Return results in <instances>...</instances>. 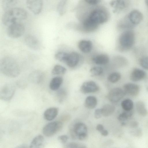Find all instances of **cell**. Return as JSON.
<instances>
[{
    "label": "cell",
    "instance_id": "1",
    "mask_svg": "<svg viewBox=\"0 0 148 148\" xmlns=\"http://www.w3.org/2000/svg\"><path fill=\"white\" fill-rule=\"evenodd\" d=\"M27 17V13L24 9L20 8H14L6 11L3 15L2 21L5 26L17 23H19L25 20Z\"/></svg>",
    "mask_w": 148,
    "mask_h": 148
},
{
    "label": "cell",
    "instance_id": "2",
    "mask_svg": "<svg viewBox=\"0 0 148 148\" xmlns=\"http://www.w3.org/2000/svg\"><path fill=\"white\" fill-rule=\"evenodd\" d=\"M0 70L4 75L11 78L17 77L20 73L18 63L14 59L10 57L3 58L1 62Z\"/></svg>",
    "mask_w": 148,
    "mask_h": 148
},
{
    "label": "cell",
    "instance_id": "3",
    "mask_svg": "<svg viewBox=\"0 0 148 148\" xmlns=\"http://www.w3.org/2000/svg\"><path fill=\"white\" fill-rule=\"evenodd\" d=\"M135 39V34L133 31L127 30L123 32L119 39L120 50L123 51L130 49L134 45Z\"/></svg>",
    "mask_w": 148,
    "mask_h": 148
},
{
    "label": "cell",
    "instance_id": "4",
    "mask_svg": "<svg viewBox=\"0 0 148 148\" xmlns=\"http://www.w3.org/2000/svg\"><path fill=\"white\" fill-rule=\"evenodd\" d=\"M63 123L60 121L52 122L46 124L42 129L44 135L50 137L60 131L62 128Z\"/></svg>",
    "mask_w": 148,
    "mask_h": 148
},
{
    "label": "cell",
    "instance_id": "5",
    "mask_svg": "<svg viewBox=\"0 0 148 148\" xmlns=\"http://www.w3.org/2000/svg\"><path fill=\"white\" fill-rule=\"evenodd\" d=\"M25 28L21 23H17L8 26L7 32L10 38H17L21 36L24 33Z\"/></svg>",
    "mask_w": 148,
    "mask_h": 148
},
{
    "label": "cell",
    "instance_id": "6",
    "mask_svg": "<svg viewBox=\"0 0 148 148\" xmlns=\"http://www.w3.org/2000/svg\"><path fill=\"white\" fill-rule=\"evenodd\" d=\"M88 18L98 25L102 24L107 21L108 15L105 11L101 9H97L92 11Z\"/></svg>",
    "mask_w": 148,
    "mask_h": 148
},
{
    "label": "cell",
    "instance_id": "7",
    "mask_svg": "<svg viewBox=\"0 0 148 148\" xmlns=\"http://www.w3.org/2000/svg\"><path fill=\"white\" fill-rule=\"evenodd\" d=\"M87 126L82 123H78L74 126L72 131L73 136L77 137L80 140L86 139L87 136Z\"/></svg>",
    "mask_w": 148,
    "mask_h": 148
},
{
    "label": "cell",
    "instance_id": "8",
    "mask_svg": "<svg viewBox=\"0 0 148 148\" xmlns=\"http://www.w3.org/2000/svg\"><path fill=\"white\" fill-rule=\"evenodd\" d=\"M27 8L34 14L38 15L41 12L43 6L42 0H27Z\"/></svg>",
    "mask_w": 148,
    "mask_h": 148
},
{
    "label": "cell",
    "instance_id": "9",
    "mask_svg": "<svg viewBox=\"0 0 148 148\" xmlns=\"http://www.w3.org/2000/svg\"><path fill=\"white\" fill-rule=\"evenodd\" d=\"M125 94L123 89L119 88H116L112 89L109 91L108 97L110 101L116 103L121 100Z\"/></svg>",
    "mask_w": 148,
    "mask_h": 148
},
{
    "label": "cell",
    "instance_id": "10",
    "mask_svg": "<svg viewBox=\"0 0 148 148\" xmlns=\"http://www.w3.org/2000/svg\"><path fill=\"white\" fill-rule=\"evenodd\" d=\"M99 87L95 82L93 81H88L84 82L82 85L80 90L83 94L95 92H97Z\"/></svg>",
    "mask_w": 148,
    "mask_h": 148
},
{
    "label": "cell",
    "instance_id": "11",
    "mask_svg": "<svg viewBox=\"0 0 148 148\" xmlns=\"http://www.w3.org/2000/svg\"><path fill=\"white\" fill-rule=\"evenodd\" d=\"M25 42L26 45L32 49L39 50L42 47L41 44L39 40L31 35H28L25 37Z\"/></svg>",
    "mask_w": 148,
    "mask_h": 148
},
{
    "label": "cell",
    "instance_id": "12",
    "mask_svg": "<svg viewBox=\"0 0 148 148\" xmlns=\"http://www.w3.org/2000/svg\"><path fill=\"white\" fill-rule=\"evenodd\" d=\"M15 91L14 87L11 84H6L2 88L0 92V99L5 101L10 100Z\"/></svg>",
    "mask_w": 148,
    "mask_h": 148
},
{
    "label": "cell",
    "instance_id": "13",
    "mask_svg": "<svg viewBox=\"0 0 148 148\" xmlns=\"http://www.w3.org/2000/svg\"><path fill=\"white\" fill-rule=\"evenodd\" d=\"M127 17L133 25H136L140 23L143 18V15L142 13L137 10H134L129 14Z\"/></svg>",
    "mask_w": 148,
    "mask_h": 148
},
{
    "label": "cell",
    "instance_id": "14",
    "mask_svg": "<svg viewBox=\"0 0 148 148\" xmlns=\"http://www.w3.org/2000/svg\"><path fill=\"white\" fill-rule=\"evenodd\" d=\"M123 90L126 94L133 96L137 95L139 93L140 88L138 85L132 83H128L123 86Z\"/></svg>",
    "mask_w": 148,
    "mask_h": 148
},
{
    "label": "cell",
    "instance_id": "15",
    "mask_svg": "<svg viewBox=\"0 0 148 148\" xmlns=\"http://www.w3.org/2000/svg\"><path fill=\"white\" fill-rule=\"evenodd\" d=\"M79 60L80 56L79 54L76 52H73L69 53L65 63L68 66L72 68L77 65Z\"/></svg>",
    "mask_w": 148,
    "mask_h": 148
},
{
    "label": "cell",
    "instance_id": "16",
    "mask_svg": "<svg viewBox=\"0 0 148 148\" xmlns=\"http://www.w3.org/2000/svg\"><path fill=\"white\" fill-rule=\"evenodd\" d=\"M145 71L139 69H134L131 73L130 79L133 82H138L143 79L145 77Z\"/></svg>",
    "mask_w": 148,
    "mask_h": 148
},
{
    "label": "cell",
    "instance_id": "17",
    "mask_svg": "<svg viewBox=\"0 0 148 148\" xmlns=\"http://www.w3.org/2000/svg\"><path fill=\"white\" fill-rule=\"evenodd\" d=\"M98 25L88 17L83 21L82 27L85 31L91 32L97 28Z\"/></svg>",
    "mask_w": 148,
    "mask_h": 148
},
{
    "label": "cell",
    "instance_id": "18",
    "mask_svg": "<svg viewBox=\"0 0 148 148\" xmlns=\"http://www.w3.org/2000/svg\"><path fill=\"white\" fill-rule=\"evenodd\" d=\"M58 112V109L56 107H51L47 109L44 113V119L51 121L54 119L57 116Z\"/></svg>",
    "mask_w": 148,
    "mask_h": 148
},
{
    "label": "cell",
    "instance_id": "19",
    "mask_svg": "<svg viewBox=\"0 0 148 148\" xmlns=\"http://www.w3.org/2000/svg\"><path fill=\"white\" fill-rule=\"evenodd\" d=\"M79 49L84 53H88L90 51L92 48V42L89 40H82L78 44Z\"/></svg>",
    "mask_w": 148,
    "mask_h": 148
},
{
    "label": "cell",
    "instance_id": "20",
    "mask_svg": "<svg viewBox=\"0 0 148 148\" xmlns=\"http://www.w3.org/2000/svg\"><path fill=\"white\" fill-rule=\"evenodd\" d=\"M44 77L43 73L40 70L34 71L30 73L28 76L30 80L37 83L40 82L43 80Z\"/></svg>",
    "mask_w": 148,
    "mask_h": 148
},
{
    "label": "cell",
    "instance_id": "21",
    "mask_svg": "<svg viewBox=\"0 0 148 148\" xmlns=\"http://www.w3.org/2000/svg\"><path fill=\"white\" fill-rule=\"evenodd\" d=\"M63 81L62 77L57 76L53 78L49 84V87L52 90L55 91L59 89Z\"/></svg>",
    "mask_w": 148,
    "mask_h": 148
},
{
    "label": "cell",
    "instance_id": "22",
    "mask_svg": "<svg viewBox=\"0 0 148 148\" xmlns=\"http://www.w3.org/2000/svg\"><path fill=\"white\" fill-rule=\"evenodd\" d=\"M110 4L114 8L113 12H114L122 10L125 6V2L123 0H111Z\"/></svg>",
    "mask_w": 148,
    "mask_h": 148
},
{
    "label": "cell",
    "instance_id": "23",
    "mask_svg": "<svg viewBox=\"0 0 148 148\" xmlns=\"http://www.w3.org/2000/svg\"><path fill=\"white\" fill-rule=\"evenodd\" d=\"M124 111L121 113L118 117V120L122 123L123 125L126 124V121L132 117L133 114V110Z\"/></svg>",
    "mask_w": 148,
    "mask_h": 148
},
{
    "label": "cell",
    "instance_id": "24",
    "mask_svg": "<svg viewBox=\"0 0 148 148\" xmlns=\"http://www.w3.org/2000/svg\"><path fill=\"white\" fill-rule=\"evenodd\" d=\"M92 60L97 64L103 65L108 62L109 58L106 54H100L93 57Z\"/></svg>",
    "mask_w": 148,
    "mask_h": 148
},
{
    "label": "cell",
    "instance_id": "25",
    "mask_svg": "<svg viewBox=\"0 0 148 148\" xmlns=\"http://www.w3.org/2000/svg\"><path fill=\"white\" fill-rule=\"evenodd\" d=\"M97 103V99L95 97L89 96L86 98L84 105L86 108L88 109H92L96 107Z\"/></svg>",
    "mask_w": 148,
    "mask_h": 148
},
{
    "label": "cell",
    "instance_id": "26",
    "mask_svg": "<svg viewBox=\"0 0 148 148\" xmlns=\"http://www.w3.org/2000/svg\"><path fill=\"white\" fill-rule=\"evenodd\" d=\"M44 142V138L41 135H38L32 140L29 145L30 148H39L42 146Z\"/></svg>",
    "mask_w": 148,
    "mask_h": 148
},
{
    "label": "cell",
    "instance_id": "27",
    "mask_svg": "<svg viewBox=\"0 0 148 148\" xmlns=\"http://www.w3.org/2000/svg\"><path fill=\"white\" fill-rule=\"evenodd\" d=\"M101 110L102 116L106 117L111 115L114 112L115 108L113 105L107 104L104 105Z\"/></svg>",
    "mask_w": 148,
    "mask_h": 148
},
{
    "label": "cell",
    "instance_id": "28",
    "mask_svg": "<svg viewBox=\"0 0 148 148\" xmlns=\"http://www.w3.org/2000/svg\"><path fill=\"white\" fill-rule=\"evenodd\" d=\"M136 108L137 112L140 115L145 116L147 115V110L143 101H137L136 104Z\"/></svg>",
    "mask_w": 148,
    "mask_h": 148
},
{
    "label": "cell",
    "instance_id": "29",
    "mask_svg": "<svg viewBox=\"0 0 148 148\" xmlns=\"http://www.w3.org/2000/svg\"><path fill=\"white\" fill-rule=\"evenodd\" d=\"M19 0H3L2 6L3 9L7 11L12 8L18 3Z\"/></svg>",
    "mask_w": 148,
    "mask_h": 148
},
{
    "label": "cell",
    "instance_id": "30",
    "mask_svg": "<svg viewBox=\"0 0 148 148\" xmlns=\"http://www.w3.org/2000/svg\"><path fill=\"white\" fill-rule=\"evenodd\" d=\"M121 106L123 109L125 111L131 110L133 109V102L130 99H125L122 101Z\"/></svg>",
    "mask_w": 148,
    "mask_h": 148
},
{
    "label": "cell",
    "instance_id": "31",
    "mask_svg": "<svg viewBox=\"0 0 148 148\" xmlns=\"http://www.w3.org/2000/svg\"><path fill=\"white\" fill-rule=\"evenodd\" d=\"M66 71V69L65 67L61 65L57 64L54 66L51 73L54 75H63Z\"/></svg>",
    "mask_w": 148,
    "mask_h": 148
},
{
    "label": "cell",
    "instance_id": "32",
    "mask_svg": "<svg viewBox=\"0 0 148 148\" xmlns=\"http://www.w3.org/2000/svg\"><path fill=\"white\" fill-rule=\"evenodd\" d=\"M69 53L64 52H59L55 56V59L57 60L65 63L67 59Z\"/></svg>",
    "mask_w": 148,
    "mask_h": 148
},
{
    "label": "cell",
    "instance_id": "33",
    "mask_svg": "<svg viewBox=\"0 0 148 148\" xmlns=\"http://www.w3.org/2000/svg\"><path fill=\"white\" fill-rule=\"evenodd\" d=\"M67 0H60L57 6V11L60 15H62L65 11V7Z\"/></svg>",
    "mask_w": 148,
    "mask_h": 148
},
{
    "label": "cell",
    "instance_id": "34",
    "mask_svg": "<svg viewBox=\"0 0 148 148\" xmlns=\"http://www.w3.org/2000/svg\"><path fill=\"white\" fill-rule=\"evenodd\" d=\"M121 78V75L118 72H114L110 74L108 77V80L112 83L118 82Z\"/></svg>",
    "mask_w": 148,
    "mask_h": 148
},
{
    "label": "cell",
    "instance_id": "35",
    "mask_svg": "<svg viewBox=\"0 0 148 148\" xmlns=\"http://www.w3.org/2000/svg\"><path fill=\"white\" fill-rule=\"evenodd\" d=\"M103 69L100 67H94L90 70V73L93 76L100 75L103 73Z\"/></svg>",
    "mask_w": 148,
    "mask_h": 148
},
{
    "label": "cell",
    "instance_id": "36",
    "mask_svg": "<svg viewBox=\"0 0 148 148\" xmlns=\"http://www.w3.org/2000/svg\"><path fill=\"white\" fill-rule=\"evenodd\" d=\"M140 63L143 68L148 70V56H144L141 58L140 60Z\"/></svg>",
    "mask_w": 148,
    "mask_h": 148
},
{
    "label": "cell",
    "instance_id": "37",
    "mask_svg": "<svg viewBox=\"0 0 148 148\" xmlns=\"http://www.w3.org/2000/svg\"><path fill=\"white\" fill-rule=\"evenodd\" d=\"M66 95L65 91L63 89L58 90L57 93V97L60 102L63 101Z\"/></svg>",
    "mask_w": 148,
    "mask_h": 148
},
{
    "label": "cell",
    "instance_id": "38",
    "mask_svg": "<svg viewBox=\"0 0 148 148\" xmlns=\"http://www.w3.org/2000/svg\"><path fill=\"white\" fill-rule=\"evenodd\" d=\"M138 127L133 128L132 130L131 131V134L136 137L140 136L142 134V130L140 128Z\"/></svg>",
    "mask_w": 148,
    "mask_h": 148
},
{
    "label": "cell",
    "instance_id": "39",
    "mask_svg": "<svg viewBox=\"0 0 148 148\" xmlns=\"http://www.w3.org/2000/svg\"><path fill=\"white\" fill-rule=\"evenodd\" d=\"M66 147L71 148H85V146L77 143L75 142L70 143L66 145Z\"/></svg>",
    "mask_w": 148,
    "mask_h": 148
},
{
    "label": "cell",
    "instance_id": "40",
    "mask_svg": "<svg viewBox=\"0 0 148 148\" xmlns=\"http://www.w3.org/2000/svg\"><path fill=\"white\" fill-rule=\"evenodd\" d=\"M68 139V136L66 135H62L58 136V140L62 143H65Z\"/></svg>",
    "mask_w": 148,
    "mask_h": 148
},
{
    "label": "cell",
    "instance_id": "41",
    "mask_svg": "<svg viewBox=\"0 0 148 148\" xmlns=\"http://www.w3.org/2000/svg\"><path fill=\"white\" fill-rule=\"evenodd\" d=\"M102 116L101 109H96L94 112V116L96 119H99L101 118Z\"/></svg>",
    "mask_w": 148,
    "mask_h": 148
},
{
    "label": "cell",
    "instance_id": "42",
    "mask_svg": "<svg viewBox=\"0 0 148 148\" xmlns=\"http://www.w3.org/2000/svg\"><path fill=\"white\" fill-rule=\"evenodd\" d=\"M87 3L91 5H95L98 4L100 0H84Z\"/></svg>",
    "mask_w": 148,
    "mask_h": 148
},
{
    "label": "cell",
    "instance_id": "43",
    "mask_svg": "<svg viewBox=\"0 0 148 148\" xmlns=\"http://www.w3.org/2000/svg\"><path fill=\"white\" fill-rule=\"evenodd\" d=\"M130 127L133 128L138 127V123L136 121H132L130 123Z\"/></svg>",
    "mask_w": 148,
    "mask_h": 148
},
{
    "label": "cell",
    "instance_id": "44",
    "mask_svg": "<svg viewBox=\"0 0 148 148\" xmlns=\"http://www.w3.org/2000/svg\"><path fill=\"white\" fill-rule=\"evenodd\" d=\"M96 129L100 132L104 129L103 126L101 124H98L96 126Z\"/></svg>",
    "mask_w": 148,
    "mask_h": 148
},
{
    "label": "cell",
    "instance_id": "45",
    "mask_svg": "<svg viewBox=\"0 0 148 148\" xmlns=\"http://www.w3.org/2000/svg\"><path fill=\"white\" fill-rule=\"evenodd\" d=\"M100 133L102 135L104 136H107L108 134V132L104 129Z\"/></svg>",
    "mask_w": 148,
    "mask_h": 148
},
{
    "label": "cell",
    "instance_id": "46",
    "mask_svg": "<svg viewBox=\"0 0 148 148\" xmlns=\"http://www.w3.org/2000/svg\"><path fill=\"white\" fill-rule=\"evenodd\" d=\"M145 2L146 5L148 6V0H145Z\"/></svg>",
    "mask_w": 148,
    "mask_h": 148
},
{
    "label": "cell",
    "instance_id": "47",
    "mask_svg": "<svg viewBox=\"0 0 148 148\" xmlns=\"http://www.w3.org/2000/svg\"><path fill=\"white\" fill-rule=\"evenodd\" d=\"M147 90L148 92V85L147 86Z\"/></svg>",
    "mask_w": 148,
    "mask_h": 148
}]
</instances>
